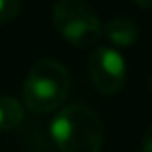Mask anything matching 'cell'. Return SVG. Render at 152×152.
Masks as SVG:
<instances>
[{
  "label": "cell",
  "mask_w": 152,
  "mask_h": 152,
  "mask_svg": "<svg viewBox=\"0 0 152 152\" xmlns=\"http://www.w3.org/2000/svg\"><path fill=\"white\" fill-rule=\"evenodd\" d=\"M71 77L60 60L41 58L31 66L23 81V102L35 112H52L69 94Z\"/></svg>",
  "instance_id": "2"
},
{
  "label": "cell",
  "mask_w": 152,
  "mask_h": 152,
  "mask_svg": "<svg viewBox=\"0 0 152 152\" xmlns=\"http://www.w3.org/2000/svg\"><path fill=\"white\" fill-rule=\"evenodd\" d=\"M25 106L18 98L0 94V131H10L21 123Z\"/></svg>",
  "instance_id": "6"
},
{
  "label": "cell",
  "mask_w": 152,
  "mask_h": 152,
  "mask_svg": "<svg viewBox=\"0 0 152 152\" xmlns=\"http://www.w3.org/2000/svg\"><path fill=\"white\" fill-rule=\"evenodd\" d=\"M50 133L60 152H100L104 129L98 114L85 104H69L54 115Z\"/></svg>",
  "instance_id": "1"
},
{
  "label": "cell",
  "mask_w": 152,
  "mask_h": 152,
  "mask_svg": "<svg viewBox=\"0 0 152 152\" xmlns=\"http://www.w3.org/2000/svg\"><path fill=\"white\" fill-rule=\"evenodd\" d=\"M89 73L102 94H114L125 83V58L112 46H96L89 56Z\"/></svg>",
  "instance_id": "4"
},
{
  "label": "cell",
  "mask_w": 152,
  "mask_h": 152,
  "mask_svg": "<svg viewBox=\"0 0 152 152\" xmlns=\"http://www.w3.org/2000/svg\"><path fill=\"white\" fill-rule=\"evenodd\" d=\"M141 152H152V123L145 129V133H142Z\"/></svg>",
  "instance_id": "8"
},
{
  "label": "cell",
  "mask_w": 152,
  "mask_h": 152,
  "mask_svg": "<svg viewBox=\"0 0 152 152\" xmlns=\"http://www.w3.org/2000/svg\"><path fill=\"white\" fill-rule=\"evenodd\" d=\"M21 10V0H0V23H8Z\"/></svg>",
  "instance_id": "7"
},
{
  "label": "cell",
  "mask_w": 152,
  "mask_h": 152,
  "mask_svg": "<svg viewBox=\"0 0 152 152\" xmlns=\"http://www.w3.org/2000/svg\"><path fill=\"white\" fill-rule=\"evenodd\" d=\"M150 87H152V75H150Z\"/></svg>",
  "instance_id": "10"
},
{
  "label": "cell",
  "mask_w": 152,
  "mask_h": 152,
  "mask_svg": "<svg viewBox=\"0 0 152 152\" xmlns=\"http://www.w3.org/2000/svg\"><path fill=\"white\" fill-rule=\"evenodd\" d=\"M102 33L114 42L115 46H131L139 39V25L129 15H115L108 19L102 27Z\"/></svg>",
  "instance_id": "5"
},
{
  "label": "cell",
  "mask_w": 152,
  "mask_h": 152,
  "mask_svg": "<svg viewBox=\"0 0 152 152\" xmlns=\"http://www.w3.org/2000/svg\"><path fill=\"white\" fill-rule=\"evenodd\" d=\"M56 29L79 48L93 46L102 35V23L96 12L85 0H56L52 6Z\"/></svg>",
  "instance_id": "3"
},
{
  "label": "cell",
  "mask_w": 152,
  "mask_h": 152,
  "mask_svg": "<svg viewBox=\"0 0 152 152\" xmlns=\"http://www.w3.org/2000/svg\"><path fill=\"white\" fill-rule=\"evenodd\" d=\"M135 4L141 8H146V10H152V0H135Z\"/></svg>",
  "instance_id": "9"
}]
</instances>
